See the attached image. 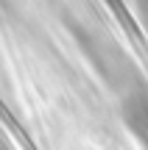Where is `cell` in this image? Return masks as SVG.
Instances as JSON below:
<instances>
[{
  "instance_id": "6da1fadb",
  "label": "cell",
  "mask_w": 148,
  "mask_h": 150,
  "mask_svg": "<svg viewBox=\"0 0 148 150\" xmlns=\"http://www.w3.org/2000/svg\"><path fill=\"white\" fill-rule=\"evenodd\" d=\"M76 39L81 42V47L87 50L89 64L104 75V81L112 89H117L123 95V92H129L134 83H140V72H137V67L132 64V59H129L104 31H95V28L84 31V28H78Z\"/></svg>"
},
{
  "instance_id": "7a4b0ae2",
  "label": "cell",
  "mask_w": 148,
  "mask_h": 150,
  "mask_svg": "<svg viewBox=\"0 0 148 150\" xmlns=\"http://www.w3.org/2000/svg\"><path fill=\"white\" fill-rule=\"evenodd\" d=\"M123 117L126 125L148 145V86L143 81L123 92Z\"/></svg>"
}]
</instances>
